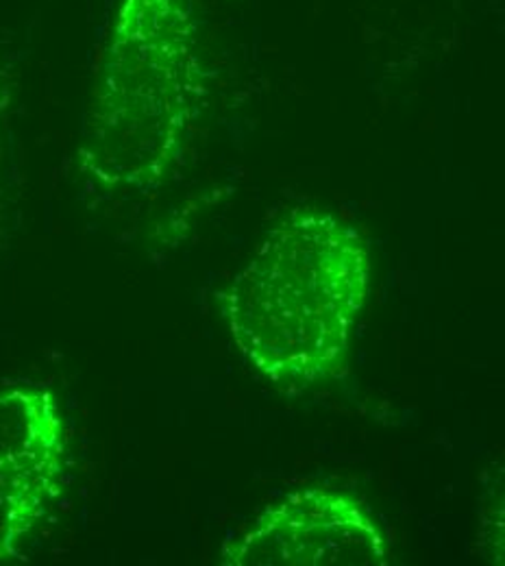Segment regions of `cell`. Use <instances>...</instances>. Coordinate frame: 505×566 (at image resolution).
Wrapping results in <instances>:
<instances>
[{"label":"cell","instance_id":"cell-1","mask_svg":"<svg viewBox=\"0 0 505 566\" xmlns=\"http://www.w3.org/2000/svg\"><path fill=\"white\" fill-rule=\"evenodd\" d=\"M208 96L190 0H116L92 78L76 172L105 197H150L181 168Z\"/></svg>","mask_w":505,"mask_h":566},{"label":"cell","instance_id":"cell-3","mask_svg":"<svg viewBox=\"0 0 505 566\" xmlns=\"http://www.w3.org/2000/svg\"><path fill=\"white\" fill-rule=\"evenodd\" d=\"M69 429L42 386L0 392V565L24 560L31 538L64 495Z\"/></svg>","mask_w":505,"mask_h":566},{"label":"cell","instance_id":"cell-4","mask_svg":"<svg viewBox=\"0 0 505 566\" xmlns=\"http://www.w3.org/2000/svg\"><path fill=\"white\" fill-rule=\"evenodd\" d=\"M388 558L360 503L327 489H305L269 505L222 552V565L231 566H368Z\"/></svg>","mask_w":505,"mask_h":566},{"label":"cell","instance_id":"cell-2","mask_svg":"<svg viewBox=\"0 0 505 566\" xmlns=\"http://www.w3.org/2000/svg\"><path fill=\"white\" fill-rule=\"evenodd\" d=\"M368 277V251L347 222L296 208L266 231L220 303L244 359L271 384L303 390L340 366Z\"/></svg>","mask_w":505,"mask_h":566},{"label":"cell","instance_id":"cell-5","mask_svg":"<svg viewBox=\"0 0 505 566\" xmlns=\"http://www.w3.org/2000/svg\"><path fill=\"white\" fill-rule=\"evenodd\" d=\"M13 74L11 69L0 60V172L9 153L11 140V114H13Z\"/></svg>","mask_w":505,"mask_h":566}]
</instances>
